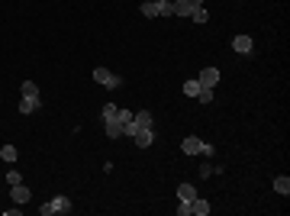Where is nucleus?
Listing matches in <instances>:
<instances>
[{"instance_id":"f257e3e1","label":"nucleus","mask_w":290,"mask_h":216,"mask_svg":"<svg viewBox=\"0 0 290 216\" xmlns=\"http://www.w3.org/2000/svg\"><path fill=\"white\" fill-rule=\"evenodd\" d=\"M94 81H97V84H103L107 91H116V87L122 84V77L113 74L110 68H94Z\"/></svg>"},{"instance_id":"f03ea898","label":"nucleus","mask_w":290,"mask_h":216,"mask_svg":"<svg viewBox=\"0 0 290 216\" xmlns=\"http://www.w3.org/2000/svg\"><path fill=\"white\" fill-rule=\"evenodd\" d=\"M39 213H42V216H52V213H71V200H68V197H55V200H48L46 207H39Z\"/></svg>"},{"instance_id":"7ed1b4c3","label":"nucleus","mask_w":290,"mask_h":216,"mask_svg":"<svg viewBox=\"0 0 290 216\" xmlns=\"http://www.w3.org/2000/svg\"><path fill=\"white\" fill-rule=\"evenodd\" d=\"M203 7V0H177L174 3V16H191L193 10Z\"/></svg>"},{"instance_id":"20e7f679","label":"nucleus","mask_w":290,"mask_h":216,"mask_svg":"<svg viewBox=\"0 0 290 216\" xmlns=\"http://www.w3.org/2000/svg\"><path fill=\"white\" fill-rule=\"evenodd\" d=\"M252 48H255L252 36H236V39H232V52H239V55H252Z\"/></svg>"},{"instance_id":"39448f33","label":"nucleus","mask_w":290,"mask_h":216,"mask_svg":"<svg viewBox=\"0 0 290 216\" xmlns=\"http://www.w3.org/2000/svg\"><path fill=\"white\" fill-rule=\"evenodd\" d=\"M197 81H200V87H216L219 84V68H203Z\"/></svg>"},{"instance_id":"423d86ee","label":"nucleus","mask_w":290,"mask_h":216,"mask_svg":"<svg viewBox=\"0 0 290 216\" xmlns=\"http://www.w3.org/2000/svg\"><path fill=\"white\" fill-rule=\"evenodd\" d=\"M10 197H13V203H29V197H32V193H29V187H26L23 181H20V184H13V187H10Z\"/></svg>"},{"instance_id":"0eeeda50","label":"nucleus","mask_w":290,"mask_h":216,"mask_svg":"<svg viewBox=\"0 0 290 216\" xmlns=\"http://www.w3.org/2000/svg\"><path fill=\"white\" fill-rule=\"evenodd\" d=\"M181 152L184 155H200V152H203V142H200L197 136H187V139L181 142Z\"/></svg>"},{"instance_id":"6e6552de","label":"nucleus","mask_w":290,"mask_h":216,"mask_svg":"<svg viewBox=\"0 0 290 216\" xmlns=\"http://www.w3.org/2000/svg\"><path fill=\"white\" fill-rule=\"evenodd\" d=\"M132 123L139 126V129H155V120L148 110H139V113H132Z\"/></svg>"},{"instance_id":"1a4fd4ad","label":"nucleus","mask_w":290,"mask_h":216,"mask_svg":"<svg viewBox=\"0 0 290 216\" xmlns=\"http://www.w3.org/2000/svg\"><path fill=\"white\" fill-rule=\"evenodd\" d=\"M36 110H39V97H23V100H20V113L23 116L36 113Z\"/></svg>"},{"instance_id":"9d476101","label":"nucleus","mask_w":290,"mask_h":216,"mask_svg":"<svg viewBox=\"0 0 290 216\" xmlns=\"http://www.w3.org/2000/svg\"><path fill=\"white\" fill-rule=\"evenodd\" d=\"M155 3V13L158 16H174V3L171 0H152Z\"/></svg>"},{"instance_id":"9b49d317","label":"nucleus","mask_w":290,"mask_h":216,"mask_svg":"<svg viewBox=\"0 0 290 216\" xmlns=\"http://www.w3.org/2000/svg\"><path fill=\"white\" fill-rule=\"evenodd\" d=\"M193 197H197V187H193V184H181V187H177V200H187V203H191Z\"/></svg>"},{"instance_id":"f8f14e48","label":"nucleus","mask_w":290,"mask_h":216,"mask_svg":"<svg viewBox=\"0 0 290 216\" xmlns=\"http://www.w3.org/2000/svg\"><path fill=\"white\" fill-rule=\"evenodd\" d=\"M191 213H197V216H206V213H210V203H206L203 197H193V200H191Z\"/></svg>"},{"instance_id":"ddd939ff","label":"nucleus","mask_w":290,"mask_h":216,"mask_svg":"<svg viewBox=\"0 0 290 216\" xmlns=\"http://www.w3.org/2000/svg\"><path fill=\"white\" fill-rule=\"evenodd\" d=\"M103 129H107L110 139H120V136H122V123H120V120H110V123H103Z\"/></svg>"},{"instance_id":"4468645a","label":"nucleus","mask_w":290,"mask_h":216,"mask_svg":"<svg viewBox=\"0 0 290 216\" xmlns=\"http://www.w3.org/2000/svg\"><path fill=\"white\" fill-rule=\"evenodd\" d=\"M274 191H277V193H284V197L290 193V178H287V174H281V178H274Z\"/></svg>"},{"instance_id":"2eb2a0df","label":"nucleus","mask_w":290,"mask_h":216,"mask_svg":"<svg viewBox=\"0 0 290 216\" xmlns=\"http://www.w3.org/2000/svg\"><path fill=\"white\" fill-rule=\"evenodd\" d=\"M184 94H187V97H197V94H200V81H197V77L184 81Z\"/></svg>"},{"instance_id":"dca6fc26","label":"nucleus","mask_w":290,"mask_h":216,"mask_svg":"<svg viewBox=\"0 0 290 216\" xmlns=\"http://www.w3.org/2000/svg\"><path fill=\"white\" fill-rule=\"evenodd\" d=\"M0 158H3L7 165H13L16 162V148L13 145H3V148H0Z\"/></svg>"},{"instance_id":"f3484780","label":"nucleus","mask_w":290,"mask_h":216,"mask_svg":"<svg viewBox=\"0 0 290 216\" xmlns=\"http://www.w3.org/2000/svg\"><path fill=\"white\" fill-rule=\"evenodd\" d=\"M23 97H39V84L36 81H23Z\"/></svg>"},{"instance_id":"a211bd4d","label":"nucleus","mask_w":290,"mask_h":216,"mask_svg":"<svg viewBox=\"0 0 290 216\" xmlns=\"http://www.w3.org/2000/svg\"><path fill=\"white\" fill-rule=\"evenodd\" d=\"M197 100H200V103H213V87H200Z\"/></svg>"},{"instance_id":"6ab92c4d","label":"nucleus","mask_w":290,"mask_h":216,"mask_svg":"<svg viewBox=\"0 0 290 216\" xmlns=\"http://www.w3.org/2000/svg\"><path fill=\"white\" fill-rule=\"evenodd\" d=\"M139 10H142V16H148V20H155V16H158V13H155V3H152V0H145Z\"/></svg>"},{"instance_id":"aec40b11","label":"nucleus","mask_w":290,"mask_h":216,"mask_svg":"<svg viewBox=\"0 0 290 216\" xmlns=\"http://www.w3.org/2000/svg\"><path fill=\"white\" fill-rule=\"evenodd\" d=\"M116 110H120V107H113V103H103V123L116 120Z\"/></svg>"},{"instance_id":"412c9836","label":"nucleus","mask_w":290,"mask_h":216,"mask_svg":"<svg viewBox=\"0 0 290 216\" xmlns=\"http://www.w3.org/2000/svg\"><path fill=\"white\" fill-rule=\"evenodd\" d=\"M116 120H120V123H122V129H126V126L132 123V113H129V110H116Z\"/></svg>"},{"instance_id":"4be33fe9","label":"nucleus","mask_w":290,"mask_h":216,"mask_svg":"<svg viewBox=\"0 0 290 216\" xmlns=\"http://www.w3.org/2000/svg\"><path fill=\"white\" fill-rule=\"evenodd\" d=\"M191 20H193V23H206V10H203V7H200V10H193V13H191Z\"/></svg>"},{"instance_id":"5701e85b","label":"nucleus","mask_w":290,"mask_h":216,"mask_svg":"<svg viewBox=\"0 0 290 216\" xmlns=\"http://www.w3.org/2000/svg\"><path fill=\"white\" fill-rule=\"evenodd\" d=\"M20 181H23V178H20V171H7V184H10V187L20 184Z\"/></svg>"},{"instance_id":"b1692460","label":"nucleus","mask_w":290,"mask_h":216,"mask_svg":"<svg viewBox=\"0 0 290 216\" xmlns=\"http://www.w3.org/2000/svg\"><path fill=\"white\" fill-rule=\"evenodd\" d=\"M177 216H191V203L181 200V207H177Z\"/></svg>"}]
</instances>
